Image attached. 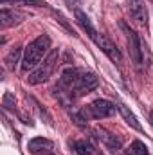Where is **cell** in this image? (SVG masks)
Wrapping results in <instances>:
<instances>
[{
	"instance_id": "obj_16",
	"label": "cell",
	"mask_w": 153,
	"mask_h": 155,
	"mask_svg": "<svg viewBox=\"0 0 153 155\" xmlns=\"http://www.w3.org/2000/svg\"><path fill=\"white\" fill-rule=\"evenodd\" d=\"M79 2H81V0H69V4H72L76 9H79V7H77V5H79Z\"/></svg>"
},
{
	"instance_id": "obj_11",
	"label": "cell",
	"mask_w": 153,
	"mask_h": 155,
	"mask_svg": "<svg viewBox=\"0 0 153 155\" xmlns=\"http://www.w3.org/2000/svg\"><path fill=\"white\" fill-rule=\"evenodd\" d=\"M117 107V110L121 112V116L124 117V121L132 126V128H135V130H139V132H142V126H141V123L137 121V117H135V114L132 112V110H128V107L124 105V103H117L115 105Z\"/></svg>"
},
{
	"instance_id": "obj_6",
	"label": "cell",
	"mask_w": 153,
	"mask_h": 155,
	"mask_svg": "<svg viewBox=\"0 0 153 155\" xmlns=\"http://www.w3.org/2000/svg\"><path fill=\"white\" fill-rule=\"evenodd\" d=\"M128 13L139 25H148V11L142 0H128Z\"/></svg>"
},
{
	"instance_id": "obj_2",
	"label": "cell",
	"mask_w": 153,
	"mask_h": 155,
	"mask_svg": "<svg viewBox=\"0 0 153 155\" xmlns=\"http://www.w3.org/2000/svg\"><path fill=\"white\" fill-rule=\"evenodd\" d=\"M58 60H60V52H58V51H50L49 56L43 60V63H40L38 67L31 72V76H29V83H31V85L45 83L49 78L52 76V72L56 71V67H58Z\"/></svg>"
},
{
	"instance_id": "obj_9",
	"label": "cell",
	"mask_w": 153,
	"mask_h": 155,
	"mask_svg": "<svg viewBox=\"0 0 153 155\" xmlns=\"http://www.w3.org/2000/svg\"><path fill=\"white\" fill-rule=\"evenodd\" d=\"M24 18H25V15H22V13H18V11H9V9L4 7L2 13H0V25H2V29H7V27H11V25L20 24Z\"/></svg>"
},
{
	"instance_id": "obj_10",
	"label": "cell",
	"mask_w": 153,
	"mask_h": 155,
	"mask_svg": "<svg viewBox=\"0 0 153 155\" xmlns=\"http://www.w3.org/2000/svg\"><path fill=\"white\" fill-rule=\"evenodd\" d=\"M52 141H49V139H45V137H34V139H31L29 141V152L34 155H40V153H45V152H50L52 150Z\"/></svg>"
},
{
	"instance_id": "obj_15",
	"label": "cell",
	"mask_w": 153,
	"mask_h": 155,
	"mask_svg": "<svg viewBox=\"0 0 153 155\" xmlns=\"http://www.w3.org/2000/svg\"><path fill=\"white\" fill-rule=\"evenodd\" d=\"M20 54H22V49H20V47L11 49V52H9V54H7V58H5L7 69L15 71V67H16V63H18V60H20Z\"/></svg>"
},
{
	"instance_id": "obj_7",
	"label": "cell",
	"mask_w": 153,
	"mask_h": 155,
	"mask_svg": "<svg viewBox=\"0 0 153 155\" xmlns=\"http://www.w3.org/2000/svg\"><path fill=\"white\" fill-rule=\"evenodd\" d=\"M99 47H101V51L112 60V61H117V63H121V52H119V49L115 47V43L112 41L110 38H106V36H103V35H97V38L94 40Z\"/></svg>"
},
{
	"instance_id": "obj_12",
	"label": "cell",
	"mask_w": 153,
	"mask_h": 155,
	"mask_svg": "<svg viewBox=\"0 0 153 155\" xmlns=\"http://www.w3.org/2000/svg\"><path fill=\"white\" fill-rule=\"evenodd\" d=\"M76 20L79 22V25H81V27L88 33V36H90V38H92V40L97 38V31H96V27L92 25L90 18H88V16H86L81 9H76Z\"/></svg>"
},
{
	"instance_id": "obj_14",
	"label": "cell",
	"mask_w": 153,
	"mask_h": 155,
	"mask_svg": "<svg viewBox=\"0 0 153 155\" xmlns=\"http://www.w3.org/2000/svg\"><path fill=\"white\" fill-rule=\"evenodd\" d=\"M72 148H74V152L77 155H90L96 148L90 144V143H86V141H76L74 144H72Z\"/></svg>"
},
{
	"instance_id": "obj_17",
	"label": "cell",
	"mask_w": 153,
	"mask_h": 155,
	"mask_svg": "<svg viewBox=\"0 0 153 155\" xmlns=\"http://www.w3.org/2000/svg\"><path fill=\"white\" fill-rule=\"evenodd\" d=\"M40 155H54L52 152H45V153H40Z\"/></svg>"
},
{
	"instance_id": "obj_18",
	"label": "cell",
	"mask_w": 153,
	"mask_h": 155,
	"mask_svg": "<svg viewBox=\"0 0 153 155\" xmlns=\"http://www.w3.org/2000/svg\"><path fill=\"white\" fill-rule=\"evenodd\" d=\"M151 123H153V112H151Z\"/></svg>"
},
{
	"instance_id": "obj_8",
	"label": "cell",
	"mask_w": 153,
	"mask_h": 155,
	"mask_svg": "<svg viewBox=\"0 0 153 155\" xmlns=\"http://www.w3.org/2000/svg\"><path fill=\"white\" fill-rule=\"evenodd\" d=\"M96 134H97V139H99L108 150H112V152H119V150H121L122 143H121L119 137H115L114 134L106 132L105 128H96Z\"/></svg>"
},
{
	"instance_id": "obj_13",
	"label": "cell",
	"mask_w": 153,
	"mask_h": 155,
	"mask_svg": "<svg viewBox=\"0 0 153 155\" xmlns=\"http://www.w3.org/2000/svg\"><path fill=\"white\" fill-rule=\"evenodd\" d=\"M126 155H150V152H148V146H146L144 143H141V141H133V143L130 144V148H128Z\"/></svg>"
},
{
	"instance_id": "obj_1",
	"label": "cell",
	"mask_w": 153,
	"mask_h": 155,
	"mask_svg": "<svg viewBox=\"0 0 153 155\" xmlns=\"http://www.w3.org/2000/svg\"><path fill=\"white\" fill-rule=\"evenodd\" d=\"M49 49H50V38H49L47 35H41V36H38L36 40H33V41L24 49V56H22V61H20V63H22V65H20L22 72L34 71L40 63H41L43 56L49 52Z\"/></svg>"
},
{
	"instance_id": "obj_3",
	"label": "cell",
	"mask_w": 153,
	"mask_h": 155,
	"mask_svg": "<svg viewBox=\"0 0 153 155\" xmlns=\"http://www.w3.org/2000/svg\"><path fill=\"white\" fill-rule=\"evenodd\" d=\"M99 85L97 76L92 74V72H86L83 71L79 78H77L76 85L72 87V92H70V97H79V96H85V94H90L92 90H96Z\"/></svg>"
},
{
	"instance_id": "obj_4",
	"label": "cell",
	"mask_w": 153,
	"mask_h": 155,
	"mask_svg": "<svg viewBox=\"0 0 153 155\" xmlns=\"http://www.w3.org/2000/svg\"><path fill=\"white\" fill-rule=\"evenodd\" d=\"M121 29H122L124 35H126L128 49H130V56H132L133 63H135L137 67H141V65H142V47H141V38H139V35H137L133 29H130L124 22H121Z\"/></svg>"
},
{
	"instance_id": "obj_5",
	"label": "cell",
	"mask_w": 153,
	"mask_h": 155,
	"mask_svg": "<svg viewBox=\"0 0 153 155\" xmlns=\"http://www.w3.org/2000/svg\"><path fill=\"white\" fill-rule=\"evenodd\" d=\"M115 107L114 103H110V101H106V99H96V101H92L88 107H86V110L83 112L85 116L92 117V119H105V117H110L115 114Z\"/></svg>"
}]
</instances>
